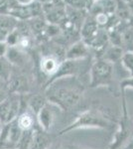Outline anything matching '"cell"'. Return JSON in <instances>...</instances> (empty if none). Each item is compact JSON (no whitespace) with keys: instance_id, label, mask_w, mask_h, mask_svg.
Segmentation results:
<instances>
[{"instance_id":"1","label":"cell","mask_w":133,"mask_h":149,"mask_svg":"<svg viewBox=\"0 0 133 149\" xmlns=\"http://www.w3.org/2000/svg\"><path fill=\"white\" fill-rule=\"evenodd\" d=\"M48 102L61 110H70L79 104L84 95V86L77 78H63L45 86Z\"/></svg>"},{"instance_id":"2","label":"cell","mask_w":133,"mask_h":149,"mask_svg":"<svg viewBox=\"0 0 133 149\" xmlns=\"http://www.w3.org/2000/svg\"><path fill=\"white\" fill-rule=\"evenodd\" d=\"M114 122L107 115L97 109H86L81 112L77 118L67 127L59 132V135H64L72 130L84 128H97V129H110Z\"/></svg>"},{"instance_id":"3","label":"cell","mask_w":133,"mask_h":149,"mask_svg":"<svg viewBox=\"0 0 133 149\" xmlns=\"http://www.w3.org/2000/svg\"><path fill=\"white\" fill-rule=\"evenodd\" d=\"M114 65L100 59L91 65L89 69V86L93 88L110 86L113 81Z\"/></svg>"},{"instance_id":"4","label":"cell","mask_w":133,"mask_h":149,"mask_svg":"<svg viewBox=\"0 0 133 149\" xmlns=\"http://www.w3.org/2000/svg\"><path fill=\"white\" fill-rule=\"evenodd\" d=\"M23 95L10 93L6 100L0 103V122L3 125L15 120L22 112Z\"/></svg>"},{"instance_id":"5","label":"cell","mask_w":133,"mask_h":149,"mask_svg":"<svg viewBox=\"0 0 133 149\" xmlns=\"http://www.w3.org/2000/svg\"><path fill=\"white\" fill-rule=\"evenodd\" d=\"M133 130V124L130 118L128 117L126 105H123V116L121 117V121L118 123L117 129L114 133L112 141L109 144L107 149H119L124 142H127L128 139H130Z\"/></svg>"},{"instance_id":"6","label":"cell","mask_w":133,"mask_h":149,"mask_svg":"<svg viewBox=\"0 0 133 149\" xmlns=\"http://www.w3.org/2000/svg\"><path fill=\"white\" fill-rule=\"evenodd\" d=\"M86 59L84 60H64L60 64L58 71L51 79L48 80V84L52 83L56 80L63 78H78L79 74H81L83 69L86 68Z\"/></svg>"},{"instance_id":"7","label":"cell","mask_w":133,"mask_h":149,"mask_svg":"<svg viewBox=\"0 0 133 149\" xmlns=\"http://www.w3.org/2000/svg\"><path fill=\"white\" fill-rule=\"evenodd\" d=\"M42 6L47 23L60 25L66 19V4L64 0H52Z\"/></svg>"},{"instance_id":"8","label":"cell","mask_w":133,"mask_h":149,"mask_svg":"<svg viewBox=\"0 0 133 149\" xmlns=\"http://www.w3.org/2000/svg\"><path fill=\"white\" fill-rule=\"evenodd\" d=\"M6 88L10 93L22 95H28L30 86H29L28 79L25 74L12 72L10 79L6 84Z\"/></svg>"},{"instance_id":"9","label":"cell","mask_w":133,"mask_h":149,"mask_svg":"<svg viewBox=\"0 0 133 149\" xmlns=\"http://www.w3.org/2000/svg\"><path fill=\"white\" fill-rule=\"evenodd\" d=\"M53 104L48 102L42 107L39 112L36 114V121H37L39 128L46 132H49L52 128L53 123L55 120V110Z\"/></svg>"},{"instance_id":"10","label":"cell","mask_w":133,"mask_h":149,"mask_svg":"<svg viewBox=\"0 0 133 149\" xmlns=\"http://www.w3.org/2000/svg\"><path fill=\"white\" fill-rule=\"evenodd\" d=\"M53 137L49 132L42 130L39 127H35L29 149H49L52 146Z\"/></svg>"},{"instance_id":"11","label":"cell","mask_w":133,"mask_h":149,"mask_svg":"<svg viewBox=\"0 0 133 149\" xmlns=\"http://www.w3.org/2000/svg\"><path fill=\"white\" fill-rule=\"evenodd\" d=\"M89 47L83 40H79L68 48L65 60H84L88 57Z\"/></svg>"},{"instance_id":"12","label":"cell","mask_w":133,"mask_h":149,"mask_svg":"<svg viewBox=\"0 0 133 149\" xmlns=\"http://www.w3.org/2000/svg\"><path fill=\"white\" fill-rule=\"evenodd\" d=\"M98 30H100V27H98L97 23L94 20L93 16H88V17H86L84 23L81 26V29H79L81 40L86 44H88L89 41L96 35Z\"/></svg>"},{"instance_id":"13","label":"cell","mask_w":133,"mask_h":149,"mask_svg":"<svg viewBox=\"0 0 133 149\" xmlns=\"http://www.w3.org/2000/svg\"><path fill=\"white\" fill-rule=\"evenodd\" d=\"M18 20L9 14H0V41H5L12 31L16 29Z\"/></svg>"},{"instance_id":"14","label":"cell","mask_w":133,"mask_h":149,"mask_svg":"<svg viewBox=\"0 0 133 149\" xmlns=\"http://www.w3.org/2000/svg\"><path fill=\"white\" fill-rule=\"evenodd\" d=\"M63 62V61H62ZM61 60H59L54 55L46 56L41 61V71L44 73L46 76L49 77V79L52 78L58 71L60 64L62 63Z\"/></svg>"},{"instance_id":"15","label":"cell","mask_w":133,"mask_h":149,"mask_svg":"<svg viewBox=\"0 0 133 149\" xmlns=\"http://www.w3.org/2000/svg\"><path fill=\"white\" fill-rule=\"evenodd\" d=\"M17 124L21 128L22 131L25 130H33L35 128V123H36V115L33 113L31 110H23L20 114L18 115V117L16 118Z\"/></svg>"},{"instance_id":"16","label":"cell","mask_w":133,"mask_h":149,"mask_svg":"<svg viewBox=\"0 0 133 149\" xmlns=\"http://www.w3.org/2000/svg\"><path fill=\"white\" fill-rule=\"evenodd\" d=\"M5 58L15 67H22L26 63V54L19 47H9Z\"/></svg>"},{"instance_id":"17","label":"cell","mask_w":133,"mask_h":149,"mask_svg":"<svg viewBox=\"0 0 133 149\" xmlns=\"http://www.w3.org/2000/svg\"><path fill=\"white\" fill-rule=\"evenodd\" d=\"M48 103V100L46 98L45 95L42 93H35L30 95L27 98V109L33 112L34 114H37L39 110Z\"/></svg>"},{"instance_id":"18","label":"cell","mask_w":133,"mask_h":149,"mask_svg":"<svg viewBox=\"0 0 133 149\" xmlns=\"http://www.w3.org/2000/svg\"><path fill=\"white\" fill-rule=\"evenodd\" d=\"M123 53H124V51H123L122 47L113 46L112 45V46L107 47L104 50L101 59L105 60V61H107V62H109V63L114 65L115 63H117V62H120Z\"/></svg>"},{"instance_id":"19","label":"cell","mask_w":133,"mask_h":149,"mask_svg":"<svg viewBox=\"0 0 133 149\" xmlns=\"http://www.w3.org/2000/svg\"><path fill=\"white\" fill-rule=\"evenodd\" d=\"M29 24V27L31 29V32L32 34L35 35H39V34H43L45 31V28L47 26V21L44 18V15L43 16H39V17H35L32 18L30 20L27 21Z\"/></svg>"},{"instance_id":"20","label":"cell","mask_w":133,"mask_h":149,"mask_svg":"<svg viewBox=\"0 0 133 149\" xmlns=\"http://www.w3.org/2000/svg\"><path fill=\"white\" fill-rule=\"evenodd\" d=\"M13 72V66L5 57L0 58V81L6 86Z\"/></svg>"},{"instance_id":"21","label":"cell","mask_w":133,"mask_h":149,"mask_svg":"<svg viewBox=\"0 0 133 149\" xmlns=\"http://www.w3.org/2000/svg\"><path fill=\"white\" fill-rule=\"evenodd\" d=\"M123 67V69L127 72L129 76H133V51H125L123 53L121 60L119 62Z\"/></svg>"},{"instance_id":"22","label":"cell","mask_w":133,"mask_h":149,"mask_svg":"<svg viewBox=\"0 0 133 149\" xmlns=\"http://www.w3.org/2000/svg\"><path fill=\"white\" fill-rule=\"evenodd\" d=\"M33 130H25L22 132L18 142L16 144L15 149H29L31 145V141H32Z\"/></svg>"},{"instance_id":"23","label":"cell","mask_w":133,"mask_h":149,"mask_svg":"<svg viewBox=\"0 0 133 149\" xmlns=\"http://www.w3.org/2000/svg\"><path fill=\"white\" fill-rule=\"evenodd\" d=\"M122 45L127 48V51H133V28L127 29L121 34Z\"/></svg>"},{"instance_id":"24","label":"cell","mask_w":133,"mask_h":149,"mask_svg":"<svg viewBox=\"0 0 133 149\" xmlns=\"http://www.w3.org/2000/svg\"><path fill=\"white\" fill-rule=\"evenodd\" d=\"M64 2L66 6L74 9H79V10H84L88 6L86 0H64Z\"/></svg>"},{"instance_id":"25","label":"cell","mask_w":133,"mask_h":149,"mask_svg":"<svg viewBox=\"0 0 133 149\" xmlns=\"http://www.w3.org/2000/svg\"><path fill=\"white\" fill-rule=\"evenodd\" d=\"M94 17V20L95 22L97 23L98 27L101 28V27H104V26L108 25V22H109V19H110V16L106 15L104 13H100V14H96Z\"/></svg>"},{"instance_id":"26","label":"cell","mask_w":133,"mask_h":149,"mask_svg":"<svg viewBox=\"0 0 133 149\" xmlns=\"http://www.w3.org/2000/svg\"><path fill=\"white\" fill-rule=\"evenodd\" d=\"M120 88H121L122 93H124L127 90H133V76L123 79L120 83Z\"/></svg>"},{"instance_id":"27","label":"cell","mask_w":133,"mask_h":149,"mask_svg":"<svg viewBox=\"0 0 133 149\" xmlns=\"http://www.w3.org/2000/svg\"><path fill=\"white\" fill-rule=\"evenodd\" d=\"M9 95H10V93L8 92L6 86H0V103L3 102L4 100H6Z\"/></svg>"},{"instance_id":"28","label":"cell","mask_w":133,"mask_h":149,"mask_svg":"<svg viewBox=\"0 0 133 149\" xmlns=\"http://www.w3.org/2000/svg\"><path fill=\"white\" fill-rule=\"evenodd\" d=\"M8 48L9 46L7 45V43L5 41H0V58L5 57Z\"/></svg>"},{"instance_id":"29","label":"cell","mask_w":133,"mask_h":149,"mask_svg":"<svg viewBox=\"0 0 133 149\" xmlns=\"http://www.w3.org/2000/svg\"><path fill=\"white\" fill-rule=\"evenodd\" d=\"M17 2H18L19 5H28V4L32 3L33 1H35V0H16Z\"/></svg>"},{"instance_id":"30","label":"cell","mask_w":133,"mask_h":149,"mask_svg":"<svg viewBox=\"0 0 133 149\" xmlns=\"http://www.w3.org/2000/svg\"><path fill=\"white\" fill-rule=\"evenodd\" d=\"M67 149H91V148H84V147H81V146H78V145H70V146H68Z\"/></svg>"},{"instance_id":"31","label":"cell","mask_w":133,"mask_h":149,"mask_svg":"<svg viewBox=\"0 0 133 149\" xmlns=\"http://www.w3.org/2000/svg\"><path fill=\"white\" fill-rule=\"evenodd\" d=\"M127 4H128V7H129L130 12L133 14V0H131V1H130L129 3H127Z\"/></svg>"},{"instance_id":"32","label":"cell","mask_w":133,"mask_h":149,"mask_svg":"<svg viewBox=\"0 0 133 149\" xmlns=\"http://www.w3.org/2000/svg\"><path fill=\"white\" fill-rule=\"evenodd\" d=\"M121 1H123V2H125V3H129L131 0H121Z\"/></svg>"},{"instance_id":"33","label":"cell","mask_w":133,"mask_h":149,"mask_svg":"<svg viewBox=\"0 0 133 149\" xmlns=\"http://www.w3.org/2000/svg\"><path fill=\"white\" fill-rule=\"evenodd\" d=\"M2 127H3V124L0 122V132H1V130H2Z\"/></svg>"},{"instance_id":"34","label":"cell","mask_w":133,"mask_h":149,"mask_svg":"<svg viewBox=\"0 0 133 149\" xmlns=\"http://www.w3.org/2000/svg\"><path fill=\"white\" fill-rule=\"evenodd\" d=\"M49 149H61V148H53V147H52V146H51V147H50Z\"/></svg>"},{"instance_id":"35","label":"cell","mask_w":133,"mask_h":149,"mask_svg":"<svg viewBox=\"0 0 133 149\" xmlns=\"http://www.w3.org/2000/svg\"><path fill=\"white\" fill-rule=\"evenodd\" d=\"M1 85H3V83H2V81H0V86H1Z\"/></svg>"}]
</instances>
